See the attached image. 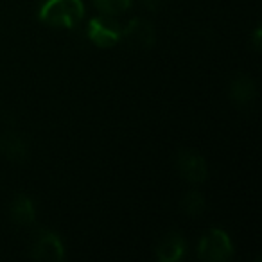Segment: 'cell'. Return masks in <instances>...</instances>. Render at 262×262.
<instances>
[{
	"mask_svg": "<svg viewBox=\"0 0 262 262\" xmlns=\"http://www.w3.org/2000/svg\"><path fill=\"white\" fill-rule=\"evenodd\" d=\"M84 11L83 0H43L38 9V18L51 27L74 29L84 18Z\"/></svg>",
	"mask_w": 262,
	"mask_h": 262,
	"instance_id": "cell-1",
	"label": "cell"
},
{
	"mask_svg": "<svg viewBox=\"0 0 262 262\" xmlns=\"http://www.w3.org/2000/svg\"><path fill=\"white\" fill-rule=\"evenodd\" d=\"M196 255L201 260L210 262H228L233 257V244L230 235L223 228L212 226L200 239Z\"/></svg>",
	"mask_w": 262,
	"mask_h": 262,
	"instance_id": "cell-2",
	"label": "cell"
},
{
	"mask_svg": "<svg viewBox=\"0 0 262 262\" xmlns=\"http://www.w3.org/2000/svg\"><path fill=\"white\" fill-rule=\"evenodd\" d=\"M29 255L36 260L61 262L67 257L65 243L54 230H38L33 237Z\"/></svg>",
	"mask_w": 262,
	"mask_h": 262,
	"instance_id": "cell-3",
	"label": "cell"
},
{
	"mask_svg": "<svg viewBox=\"0 0 262 262\" xmlns=\"http://www.w3.org/2000/svg\"><path fill=\"white\" fill-rule=\"evenodd\" d=\"M176 169L180 176L189 183H203L208 178V165L207 160L200 153L190 149H182L176 157Z\"/></svg>",
	"mask_w": 262,
	"mask_h": 262,
	"instance_id": "cell-4",
	"label": "cell"
},
{
	"mask_svg": "<svg viewBox=\"0 0 262 262\" xmlns=\"http://www.w3.org/2000/svg\"><path fill=\"white\" fill-rule=\"evenodd\" d=\"M120 40L137 49H151L157 41L155 26L146 18H133L120 29Z\"/></svg>",
	"mask_w": 262,
	"mask_h": 262,
	"instance_id": "cell-5",
	"label": "cell"
},
{
	"mask_svg": "<svg viewBox=\"0 0 262 262\" xmlns=\"http://www.w3.org/2000/svg\"><path fill=\"white\" fill-rule=\"evenodd\" d=\"M86 36L92 43L101 49L113 47L122 38L120 36V27L117 24H113L110 16H106V18H102V16L92 18L86 26Z\"/></svg>",
	"mask_w": 262,
	"mask_h": 262,
	"instance_id": "cell-6",
	"label": "cell"
},
{
	"mask_svg": "<svg viewBox=\"0 0 262 262\" xmlns=\"http://www.w3.org/2000/svg\"><path fill=\"white\" fill-rule=\"evenodd\" d=\"M185 253H187V241L176 230L165 233L158 241L157 248H155V257H157L158 262H178L185 257Z\"/></svg>",
	"mask_w": 262,
	"mask_h": 262,
	"instance_id": "cell-7",
	"label": "cell"
},
{
	"mask_svg": "<svg viewBox=\"0 0 262 262\" xmlns=\"http://www.w3.org/2000/svg\"><path fill=\"white\" fill-rule=\"evenodd\" d=\"M0 155L13 164H22L29 157V146L16 131H4L0 135Z\"/></svg>",
	"mask_w": 262,
	"mask_h": 262,
	"instance_id": "cell-8",
	"label": "cell"
},
{
	"mask_svg": "<svg viewBox=\"0 0 262 262\" xmlns=\"http://www.w3.org/2000/svg\"><path fill=\"white\" fill-rule=\"evenodd\" d=\"M228 95L237 106H248L257 97V84L246 74H239L230 83Z\"/></svg>",
	"mask_w": 262,
	"mask_h": 262,
	"instance_id": "cell-9",
	"label": "cell"
},
{
	"mask_svg": "<svg viewBox=\"0 0 262 262\" xmlns=\"http://www.w3.org/2000/svg\"><path fill=\"white\" fill-rule=\"evenodd\" d=\"M13 223L20 226H31L36 221V205L27 194H18L13 198L11 208H9Z\"/></svg>",
	"mask_w": 262,
	"mask_h": 262,
	"instance_id": "cell-10",
	"label": "cell"
},
{
	"mask_svg": "<svg viewBox=\"0 0 262 262\" xmlns=\"http://www.w3.org/2000/svg\"><path fill=\"white\" fill-rule=\"evenodd\" d=\"M180 208L189 217H200L207 210V200L200 190H189L183 194L182 201H180Z\"/></svg>",
	"mask_w": 262,
	"mask_h": 262,
	"instance_id": "cell-11",
	"label": "cell"
},
{
	"mask_svg": "<svg viewBox=\"0 0 262 262\" xmlns=\"http://www.w3.org/2000/svg\"><path fill=\"white\" fill-rule=\"evenodd\" d=\"M95 8L104 16H119L126 13L131 6V0H94Z\"/></svg>",
	"mask_w": 262,
	"mask_h": 262,
	"instance_id": "cell-12",
	"label": "cell"
},
{
	"mask_svg": "<svg viewBox=\"0 0 262 262\" xmlns=\"http://www.w3.org/2000/svg\"><path fill=\"white\" fill-rule=\"evenodd\" d=\"M260 40H262V29H260V26H257L253 33H251V47H253L255 51H260Z\"/></svg>",
	"mask_w": 262,
	"mask_h": 262,
	"instance_id": "cell-13",
	"label": "cell"
},
{
	"mask_svg": "<svg viewBox=\"0 0 262 262\" xmlns=\"http://www.w3.org/2000/svg\"><path fill=\"white\" fill-rule=\"evenodd\" d=\"M160 2L162 0H140V4L146 9H149V11H157V9L160 8Z\"/></svg>",
	"mask_w": 262,
	"mask_h": 262,
	"instance_id": "cell-14",
	"label": "cell"
}]
</instances>
